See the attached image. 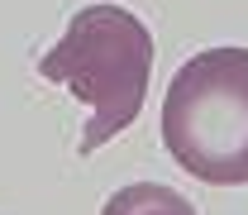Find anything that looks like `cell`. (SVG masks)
Here are the masks:
<instances>
[{
	"instance_id": "cell-2",
	"label": "cell",
	"mask_w": 248,
	"mask_h": 215,
	"mask_svg": "<svg viewBox=\"0 0 248 215\" xmlns=\"http://www.w3.org/2000/svg\"><path fill=\"white\" fill-rule=\"evenodd\" d=\"M162 149L196 182H248V48L219 43L177 67L162 96Z\"/></svg>"
},
{
	"instance_id": "cell-1",
	"label": "cell",
	"mask_w": 248,
	"mask_h": 215,
	"mask_svg": "<svg viewBox=\"0 0 248 215\" xmlns=\"http://www.w3.org/2000/svg\"><path fill=\"white\" fill-rule=\"evenodd\" d=\"M38 77L91 105V120L77 144V153L91 158L139 120L153 82V33L124 5H86L38 58Z\"/></svg>"
},
{
	"instance_id": "cell-3",
	"label": "cell",
	"mask_w": 248,
	"mask_h": 215,
	"mask_svg": "<svg viewBox=\"0 0 248 215\" xmlns=\"http://www.w3.org/2000/svg\"><path fill=\"white\" fill-rule=\"evenodd\" d=\"M100 215H196L191 196H182L177 186H162V182H134V186H120Z\"/></svg>"
}]
</instances>
